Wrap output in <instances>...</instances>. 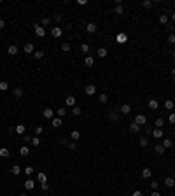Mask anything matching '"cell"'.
Returning <instances> with one entry per match:
<instances>
[{"label": "cell", "mask_w": 175, "mask_h": 196, "mask_svg": "<svg viewBox=\"0 0 175 196\" xmlns=\"http://www.w3.org/2000/svg\"><path fill=\"white\" fill-rule=\"evenodd\" d=\"M33 28H35V33H37V37H44V35H46V30H44V26H42V25L35 23Z\"/></svg>", "instance_id": "obj_1"}, {"label": "cell", "mask_w": 175, "mask_h": 196, "mask_svg": "<svg viewBox=\"0 0 175 196\" xmlns=\"http://www.w3.org/2000/svg\"><path fill=\"white\" fill-rule=\"evenodd\" d=\"M135 123L138 124V126H145V123H147V117L144 114H138L137 117H135Z\"/></svg>", "instance_id": "obj_2"}, {"label": "cell", "mask_w": 175, "mask_h": 196, "mask_svg": "<svg viewBox=\"0 0 175 196\" xmlns=\"http://www.w3.org/2000/svg\"><path fill=\"white\" fill-rule=\"evenodd\" d=\"M61 33H63V30L60 28V26H54V28H51V35L54 37V39H58V37H61Z\"/></svg>", "instance_id": "obj_3"}, {"label": "cell", "mask_w": 175, "mask_h": 196, "mask_svg": "<svg viewBox=\"0 0 175 196\" xmlns=\"http://www.w3.org/2000/svg\"><path fill=\"white\" fill-rule=\"evenodd\" d=\"M95 93H96V86H95V84H87L86 86V95L87 96H93Z\"/></svg>", "instance_id": "obj_4"}, {"label": "cell", "mask_w": 175, "mask_h": 196, "mask_svg": "<svg viewBox=\"0 0 175 196\" xmlns=\"http://www.w3.org/2000/svg\"><path fill=\"white\" fill-rule=\"evenodd\" d=\"M33 51H35L33 42H26V44H25V53H26V54H30V53H33Z\"/></svg>", "instance_id": "obj_5"}, {"label": "cell", "mask_w": 175, "mask_h": 196, "mask_svg": "<svg viewBox=\"0 0 175 196\" xmlns=\"http://www.w3.org/2000/svg\"><path fill=\"white\" fill-rule=\"evenodd\" d=\"M152 135H154V137L159 140V139H163L165 133H163V130H161V128H156V130H152Z\"/></svg>", "instance_id": "obj_6"}, {"label": "cell", "mask_w": 175, "mask_h": 196, "mask_svg": "<svg viewBox=\"0 0 175 196\" xmlns=\"http://www.w3.org/2000/svg\"><path fill=\"white\" fill-rule=\"evenodd\" d=\"M65 103L68 105V107H75V98H74L72 95H70V96H67V98H65Z\"/></svg>", "instance_id": "obj_7"}, {"label": "cell", "mask_w": 175, "mask_h": 196, "mask_svg": "<svg viewBox=\"0 0 175 196\" xmlns=\"http://www.w3.org/2000/svg\"><path fill=\"white\" fill-rule=\"evenodd\" d=\"M52 114H54V110H51V109H44V112H42V116L46 119H52Z\"/></svg>", "instance_id": "obj_8"}, {"label": "cell", "mask_w": 175, "mask_h": 196, "mask_svg": "<svg viewBox=\"0 0 175 196\" xmlns=\"http://www.w3.org/2000/svg\"><path fill=\"white\" fill-rule=\"evenodd\" d=\"M12 95H14V98H21L23 96V89H21V88H14V89H12Z\"/></svg>", "instance_id": "obj_9"}, {"label": "cell", "mask_w": 175, "mask_h": 196, "mask_svg": "<svg viewBox=\"0 0 175 196\" xmlns=\"http://www.w3.org/2000/svg\"><path fill=\"white\" fill-rule=\"evenodd\" d=\"M14 131H16L18 135H25V131H26V128H25L23 124H18V126L14 128Z\"/></svg>", "instance_id": "obj_10"}, {"label": "cell", "mask_w": 175, "mask_h": 196, "mask_svg": "<svg viewBox=\"0 0 175 196\" xmlns=\"http://www.w3.org/2000/svg\"><path fill=\"white\" fill-rule=\"evenodd\" d=\"M84 65H86V67H93V65H95L93 56H86V58H84Z\"/></svg>", "instance_id": "obj_11"}, {"label": "cell", "mask_w": 175, "mask_h": 196, "mask_svg": "<svg viewBox=\"0 0 175 196\" xmlns=\"http://www.w3.org/2000/svg\"><path fill=\"white\" fill-rule=\"evenodd\" d=\"M121 112H122V114H130V112H131L130 103H122V105H121Z\"/></svg>", "instance_id": "obj_12"}, {"label": "cell", "mask_w": 175, "mask_h": 196, "mask_svg": "<svg viewBox=\"0 0 175 196\" xmlns=\"http://www.w3.org/2000/svg\"><path fill=\"white\" fill-rule=\"evenodd\" d=\"M151 175H152L151 168H144V170H142V177H144V179H151Z\"/></svg>", "instance_id": "obj_13"}, {"label": "cell", "mask_w": 175, "mask_h": 196, "mask_svg": "<svg viewBox=\"0 0 175 196\" xmlns=\"http://www.w3.org/2000/svg\"><path fill=\"white\" fill-rule=\"evenodd\" d=\"M33 187H35V182H33V180H30V179L25 180V189L30 191V189H33Z\"/></svg>", "instance_id": "obj_14"}, {"label": "cell", "mask_w": 175, "mask_h": 196, "mask_svg": "<svg viewBox=\"0 0 175 196\" xmlns=\"http://www.w3.org/2000/svg\"><path fill=\"white\" fill-rule=\"evenodd\" d=\"M86 30H87V33H95V32H96V25L95 23H87Z\"/></svg>", "instance_id": "obj_15"}, {"label": "cell", "mask_w": 175, "mask_h": 196, "mask_svg": "<svg viewBox=\"0 0 175 196\" xmlns=\"http://www.w3.org/2000/svg\"><path fill=\"white\" fill-rule=\"evenodd\" d=\"M51 124L54 128H60V126H61V117H54V119L51 121Z\"/></svg>", "instance_id": "obj_16"}, {"label": "cell", "mask_w": 175, "mask_h": 196, "mask_svg": "<svg viewBox=\"0 0 175 196\" xmlns=\"http://www.w3.org/2000/svg\"><path fill=\"white\" fill-rule=\"evenodd\" d=\"M138 130H140V126H138V124H137L135 121L131 123V124H130V131H131V133H137Z\"/></svg>", "instance_id": "obj_17"}, {"label": "cell", "mask_w": 175, "mask_h": 196, "mask_svg": "<svg viewBox=\"0 0 175 196\" xmlns=\"http://www.w3.org/2000/svg\"><path fill=\"white\" fill-rule=\"evenodd\" d=\"M165 186H166V187H172V186H175V180L172 179V177H166V179H165Z\"/></svg>", "instance_id": "obj_18"}, {"label": "cell", "mask_w": 175, "mask_h": 196, "mask_svg": "<svg viewBox=\"0 0 175 196\" xmlns=\"http://www.w3.org/2000/svg\"><path fill=\"white\" fill-rule=\"evenodd\" d=\"M116 39H117V42H119V44H124L128 37H126V35H124V33H119V35H117V37H116Z\"/></svg>", "instance_id": "obj_19"}, {"label": "cell", "mask_w": 175, "mask_h": 196, "mask_svg": "<svg viewBox=\"0 0 175 196\" xmlns=\"http://www.w3.org/2000/svg\"><path fill=\"white\" fill-rule=\"evenodd\" d=\"M0 158H9V149H7V147H2V149H0Z\"/></svg>", "instance_id": "obj_20"}, {"label": "cell", "mask_w": 175, "mask_h": 196, "mask_svg": "<svg viewBox=\"0 0 175 196\" xmlns=\"http://www.w3.org/2000/svg\"><path fill=\"white\" fill-rule=\"evenodd\" d=\"M158 100H149V109H152V110H156L158 109Z\"/></svg>", "instance_id": "obj_21"}, {"label": "cell", "mask_w": 175, "mask_h": 196, "mask_svg": "<svg viewBox=\"0 0 175 196\" xmlns=\"http://www.w3.org/2000/svg\"><path fill=\"white\" fill-rule=\"evenodd\" d=\"M96 54H98L100 58H105L107 56V49H105V47H100L98 51H96Z\"/></svg>", "instance_id": "obj_22"}, {"label": "cell", "mask_w": 175, "mask_h": 196, "mask_svg": "<svg viewBox=\"0 0 175 196\" xmlns=\"http://www.w3.org/2000/svg\"><path fill=\"white\" fill-rule=\"evenodd\" d=\"M7 51H9V54H11V56H14V54H18V46H9V49H7Z\"/></svg>", "instance_id": "obj_23"}, {"label": "cell", "mask_w": 175, "mask_h": 196, "mask_svg": "<svg viewBox=\"0 0 175 196\" xmlns=\"http://www.w3.org/2000/svg\"><path fill=\"white\" fill-rule=\"evenodd\" d=\"M165 151H166V149L163 147V144H158L156 145V152H158V154H165Z\"/></svg>", "instance_id": "obj_24"}, {"label": "cell", "mask_w": 175, "mask_h": 196, "mask_svg": "<svg viewBox=\"0 0 175 196\" xmlns=\"http://www.w3.org/2000/svg\"><path fill=\"white\" fill-rule=\"evenodd\" d=\"M19 154H21V156H28V154H30V149L25 145V147H21V149H19Z\"/></svg>", "instance_id": "obj_25"}, {"label": "cell", "mask_w": 175, "mask_h": 196, "mask_svg": "<svg viewBox=\"0 0 175 196\" xmlns=\"http://www.w3.org/2000/svg\"><path fill=\"white\" fill-rule=\"evenodd\" d=\"M72 112H74V116H81L82 114V110H81V107H72Z\"/></svg>", "instance_id": "obj_26"}, {"label": "cell", "mask_w": 175, "mask_h": 196, "mask_svg": "<svg viewBox=\"0 0 175 196\" xmlns=\"http://www.w3.org/2000/svg\"><path fill=\"white\" fill-rule=\"evenodd\" d=\"M11 172H12V173H14V175H19V173H21V168L18 166V165H14V166H12V168H11Z\"/></svg>", "instance_id": "obj_27"}, {"label": "cell", "mask_w": 175, "mask_h": 196, "mask_svg": "<svg viewBox=\"0 0 175 196\" xmlns=\"http://www.w3.org/2000/svg\"><path fill=\"white\" fill-rule=\"evenodd\" d=\"M33 58H37V60H42V58H44V51H35V53H33Z\"/></svg>", "instance_id": "obj_28"}, {"label": "cell", "mask_w": 175, "mask_h": 196, "mask_svg": "<svg viewBox=\"0 0 175 196\" xmlns=\"http://www.w3.org/2000/svg\"><path fill=\"white\" fill-rule=\"evenodd\" d=\"M81 139V133L77 131V130H74V131H72V140H79Z\"/></svg>", "instance_id": "obj_29"}, {"label": "cell", "mask_w": 175, "mask_h": 196, "mask_svg": "<svg viewBox=\"0 0 175 196\" xmlns=\"http://www.w3.org/2000/svg\"><path fill=\"white\" fill-rule=\"evenodd\" d=\"M109 119H110V121H117V119H119L117 112H110V114H109Z\"/></svg>", "instance_id": "obj_30"}, {"label": "cell", "mask_w": 175, "mask_h": 196, "mask_svg": "<svg viewBox=\"0 0 175 196\" xmlns=\"http://www.w3.org/2000/svg\"><path fill=\"white\" fill-rule=\"evenodd\" d=\"M56 114H58V117H63V116H65V114H67V110H65V109H63V107H60V109H58V110H56Z\"/></svg>", "instance_id": "obj_31"}, {"label": "cell", "mask_w": 175, "mask_h": 196, "mask_svg": "<svg viewBox=\"0 0 175 196\" xmlns=\"http://www.w3.org/2000/svg\"><path fill=\"white\" fill-rule=\"evenodd\" d=\"M100 103H107V100H109V96H107V95H103V93H102V95H100Z\"/></svg>", "instance_id": "obj_32"}, {"label": "cell", "mask_w": 175, "mask_h": 196, "mask_svg": "<svg viewBox=\"0 0 175 196\" xmlns=\"http://www.w3.org/2000/svg\"><path fill=\"white\" fill-rule=\"evenodd\" d=\"M159 23H161V25H166V23H168V16H166V14H163V16L159 18Z\"/></svg>", "instance_id": "obj_33"}, {"label": "cell", "mask_w": 175, "mask_h": 196, "mask_svg": "<svg viewBox=\"0 0 175 196\" xmlns=\"http://www.w3.org/2000/svg\"><path fill=\"white\" fill-rule=\"evenodd\" d=\"M165 107H166L168 110H172L173 109V102H172V100H166V102H165Z\"/></svg>", "instance_id": "obj_34"}, {"label": "cell", "mask_w": 175, "mask_h": 196, "mask_svg": "<svg viewBox=\"0 0 175 196\" xmlns=\"http://www.w3.org/2000/svg\"><path fill=\"white\" fill-rule=\"evenodd\" d=\"M32 145H35V147L40 145V139H39V137H33V139H32Z\"/></svg>", "instance_id": "obj_35"}, {"label": "cell", "mask_w": 175, "mask_h": 196, "mask_svg": "<svg viewBox=\"0 0 175 196\" xmlns=\"http://www.w3.org/2000/svg\"><path fill=\"white\" fill-rule=\"evenodd\" d=\"M33 172H35V168H33V166H26V168H25V173H26V175H32Z\"/></svg>", "instance_id": "obj_36"}, {"label": "cell", "mask_w": 175, "mask_h": 196, "mask_svg": "<svg viewBox=\"0 0 175 196\" xmlns=\"http://www.w3.org/2000/svg\"><path fill=\"white\" fill-rule=\"evenodd\" d=\"M122 12H124V7H122L121 4H119V5H116V14H122Z\"/></svg>", "instance_id": "obj_37"}, {"label": "cell", "mask_w": 175, "mask_h": 196, "mask_svg": "<svg viewBox=\"0 0 175 196\" xmlns=\"http://www.w3.org/2000/svg\"><path fill=\"white\" fill-rule=\"evenodd\" d=\"M37 177H39V180H40V182H46V180H47V177H46V173H39V175H37Z\"/></svg>", "instance_id": "obj_38"}, {"label": "cell", "mask_w": 175, "mask_h": 196, "mask_svg": "<svg viewBox=\"0 0 175 196\" xmlns=\"http://www.w3.org/2000/svg\"><path fill=\"white\" fill-rule=\"evenodd\" d=\"M61 49H63L65 53H67V51H70V44H68V42H63V44H61Z\"/></svg>", "instance_id": "obj_39"}, {"label": "cell", "mask_w": 175, "mask_h": 196, "mask_svg": "<svg viewBox=\"0 0 175 196\" xmlns=\"http://www.w3.org/2000/svg\"><path fill=\"white\" fill-rule=\"evenodd\" d=\"M138 144H140V147H147V144H149V142H147V139H140Z\"/></svg>", "instance_id": "obj_40"}, {"label": "cell", "mask_w": 175, "mask_h": 196, "mask_svg": "<svg viewBox=\"0 0 175 196\" xmlns=\"http://www.w3.org/2000/svg\"><path fill=\"white\" fill-rule=\"evenodd\" d=\"M168 121L172 123V124H175V112H170V116H168Z\"/></svg>", "instance_id": "obj_41"}, {"label": "cell", "mask_w": 175, "mask_h": 196, "mask_svg": "<svg viewBox=\"0 0 175 196\" xmlns=\"http://www.w3.org/2000/svg\"><path fill=\"white\" fill-rule=\"evenodd\" d=\"M81 51L82 53H89V46H87V44H81Z\"/></svg>", "instance_id": "obj_42"}, {"label": "cell", "mask_w": 175, "mask_h": 196, "mask_svg": "<svg viewBox=\"0 0 175 196\" xmlns=\"http://www.w3.org/2000/svg\"><path fill=\"white\" fill-rule=\"evenodd\" d=\"M7 88H9V84H7L5 81H2V82H0V89H2V91H5Z\"/></svg>", "instance_id": "obj_43"}, {"label": "cell", "mask_w": 175, "mask_h": 196, "mask_svg": "<svg viewBox=\"0 0 175 196\" xmlns=\"http://www.w3.org/2000/svg\"><path fill=\"white\" fill-rule=\"evenodd\" d=\"M163 147H165V149L172 147V140H163Z\"/></svg>", "instance_id": "obj_44"}, {"label": "cell", "mask_w": 175, "mask_h": 196, "mask_svg": "<svg viewBox=\"0 0 175 196\" xmlns=\"http://www.w3.org/2000/svg\"><path fill=\"white\" fill-rule=\"evenodd\" d=\"M163 119H161V117H158V119H156V128H161V126H163Z\"/></svg>", "instance_id": "obj_45"}, {"label": "cell", "mask_w": 175, "mask_h": 196, "mask_svg": "<svg viewBox=\"0 0 175 196\" xmlns=\"http://www.w3.org/2000/svg\"><path fill=\"white\" fill-rule=\"evenodd\" d=\"M40 187H42V191H47V189H49V184H47V180H46V182H40Z\"/></svg>", "instance_id": "obj_46"}, {"label": "cell", "mask_w": 175, "mask_h": 196, "mask_svg": "<svg viewBox=\"0 0 175 196\" xmlns=\"http://www.w3.org/2000/svg\"><path fill=\"white\" fill-rule=\"evenodd\" d=\"M40 23H42V26H47V25L51 23V19H49V18H44V19H42Z\"/></svg>", "instance_id": "obj_47"}, {"label": "cell", "mask_w": 175, "mask_h": 196, "mask_svg": "<svg viewBox=\"0 0 175 196\" xmlns=\"http://www.w3.org/2000/svg\"><path fill=\"white\" fill-rule=\"evenodd\" d=\"M142 5L145 7V9H149V7L152 5V2H151V0H144V4H142Z\"/></svg>", "instance_id": "obj_48"}, {"label": "cell", "mask_w": 175, "mask_h": 196, "mask_svg": "<svg viewBox=\"0 0 175 196\" xmlns=\"http://www.w3.org/2000/svg\"><path fill=\"white\" fill-rule=\"evenodd\" d=\"M67 145H68V149H72V151H75V149H77L75 142H70V144H67Z\"/></svg>", "instance_id": "obj_49"}, {"label": "cell", "mask_w": 175, "mask_h": 196, "mask_svg": "<svg viewBox=\"0 0 175 196\" xmlns=\"http://www.w3.org/2000/svg\"><path fill=\"white\" fill-rule=\"evenodd\" d=\"M168 42H170V44H175V35H173V33L168 37Z\"/></svg>", "instance_id": "obj_50"}, {"label": "cell", "mask_w": 175, "mask_h": 196, "mask_svg": "<svg viewBox=\"0 0 175 196\" xmlns=\"http://www.w3.org/2000/svg\"><path fill=\"white\" fill-rule=\"evenodd\" d=\"M52 19H54V21H61V14H54Z\"/></svg>", "instance_id": "obj_51"}, {"label": "cell", "mask_w": 175, "mask_h": 196, "mask_svg": "<svg viewBox=\"0 0 175 196\" xmlns=\"http://www.w3.org/2000/svg\"><path fill=\"white\" fill-rule=\"evenodd\" d=\"M145 128V131H147V135H152V128L151 126H144Z\"/></svg>", "instance_id": "obj_52"}, {"label": "cell", "mask_w": 175, "mask_h": 196, "mask_svg": "<svg viewBox=\"0 0 175 196\" xmlns=\"http://www.w3.org/2000/svg\"><path fill=\"white\" fill-rule=\"evenodd\" d=\"M35 133H37V135H40V133H42V126H37V128H35Z\"/></svg>", "instance_id": "obj_53"}, {"label": "cell", "mask_w": 175, "mask_h": 196, "mask_svg": "<svg viewBox=\"0 0 175 196\" xmlns=\"http://www.w3.org/2000/svg\"><path fill=\"white\" fill-rule=\"evenodd\" d=\"M23 140H25V142H32V137H28V135H23Z\"/></svg>", "instance_id": "obj_54"}, {"label": "cell", "mask_w": 175, "mask_h": 196, "mask_svg": "<svg viewBox=\"0 0 175 196\" xmlns=\"http://www.w3.org/2000/svg\"><path fill=\"white\" fill-rule=\"evenodd\" d=\"M151 187H152V191H156L158 189V182H151Z\"/></svg>", "instance_id": "obj_55"}, {"label": "cell", "mask_w": 175, "mask_h": 196, "mask_svg": "<svg viewBox=\"0 0 175 196\" xmlns=\"http://www.w3.org/2000/svg\"><path fill=\"white\" fill-rule=\"evenodd\" d=\"M133 196H144V194H142V191H135Z\"/></svg>", "instance_id": "obj_56"}, {"label": "cell", "mask_w": 175, "mask_h": 196, "mask_svg": "<svg viewBox=\"0 0 175 196\" xmlns=\"http://www.w3.org/2000/svg\"><path fill=\"white\" fill-rule=\"evenodd\" d=\"M151 196H161V194H159L158 191H152V193H151Z\"/></svg>", "instance_id": "obj_57"}, {"label": "cell", "mask_w": 175, "mask_h": 196, "mask_svg": "<svg viewBox=\"0 0 175 196\" xmlns=\"http://www.w3.org/2000/svg\"><path fill=\"white\" fill-rule=\"evenodd\" d=\"M5 26V23H4V19H0V28H4Z\"/></svg>", "instance_id": "obj_58"}, {"label": "cell", "mask_w": 175, "mask_h": 196, "mask_svg": "<svg viewBox=\"0 0 175 196\" xmlns=\"http://www.w3.org/2000/svg\"><path fill=\"white\" fill-rule=\"evenodd\" d=\"M172 21H173V23H175V14H172Z\"/></svg>", "instance_id": "obj_59"}, {"label": "cell", "mask_w": 175, "mask_h": 196, "mask_svg": "<svg viewBox=\"0 0 175 196\" xmlns=\"http://www.w3.org/2000/svg\"><path fill=\"white\" fill-rule=\"evenodd\" d=\"M172 56H175V49H173V51H172Z\"/></svg>", "instance_id": "obj_60"}, {"label": "cell", "mask_w": 175, "mask_h": 196, "mask_svg": "<svg viewBox=\"0 0 175 196\" xmlns=\"http://www.w3.org/2000/svg\"><path fill=\"white\" fill-rule=\"evenodd\" d=\"M19 196H26V194H19Z\"/></svg>", "instance_id": "obj_61"}, {"label": "cell", "mask_w": 175, "mask_h": 196, "mask_svg": "<svg viewBox=\"0 0 175 196\" xmlns=\"http://www.w3.org/2000/svg\"><path fill=\"white\" fill-rule=\"evenodd\" d=\"M173 81H175V75H173Z\"/></svg>", "instance_id": "obj_62"}, {"label": "cell", "mask_w": 175, "mask_h": 196, "mask_svg": "<svg viewBox=\"0 0 175 196\" xmlns=\"http://www.w3.org/2000/svg\"><path fill=\"white\" fill-rule=\"evenodd\" d=\"M173 196H175V194H173Z\"/></svg>", "instance_id": "obj_63"}, {"label": "cell", "mask_w": 175, "mask_h": 196, "mask_svg": "<svg viewBox=\"0 0 175 196\" xmlns=\"http://www.w3.org/2000/svg\"><path fill=\"white\" fill-rule=\"evenodd\" d=\"M173 180H175V179H173Z\"/></svg>", "instance_id": "obj_64"}]
</instances>
